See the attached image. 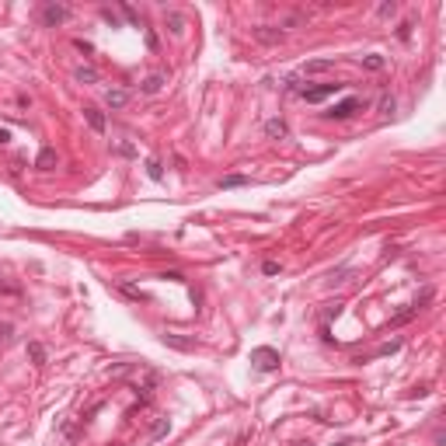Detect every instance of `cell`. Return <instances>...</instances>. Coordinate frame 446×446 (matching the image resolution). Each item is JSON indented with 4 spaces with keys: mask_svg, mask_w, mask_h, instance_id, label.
<instances>
[{
    "mask_svg": "<svg viewBox=\"0 0 446 446\" xmlns=\"http://www.w3.org/2000/svg\"><path fill=\"white\" fill-rule=\"evenodd\" d=\"M122 293H126V297H133V300H143V303H147V293H143V290H140V286H133V283H122Z\"/></svg>",
    "mask_w": 446,
    "mask_h": 446,
    "instance_id": "obj_19",
    "label": "cell"
},
{
    "mask_svg": "<svg viewBox=\"0 0 446 446\" xmlns=\"http://www.w3.org/2000/svg\"><path fill=\"white\" fill-rule=\"evenodd\" d=\"M164 342L174 345V349H192V345H195L192 338H181V335H164Z\"/></svg>",
    "mask_w": 446,
    "mask_h": 446,
    "instance_id": "obj_17",
    "label": "cell"
},
{
    "mask_svg": "<svg viewBox=\"0 0 446 446\" xmlns=\"http://www.w3.org/2000/svg\"><path fill=\"white\" fill-rule=\"evenodd\" d=\"M397 14V4H380V18H394Z\"/></svg>",
    "mask_w": 446,
    "mask_h": 446,
    "instance_id": "obj_25",
    "label": "cell"
},
{
    "mask_svg": "<svg viewBox=\"0 0 446 446\" xmlns=\"http://www.w3.org/2000/svg\"><path fill=\"white\" fill-rule=\"evenodd\" d=\"M335 67V60H310L307 67H303V77H314V74H328Z\"/></svg>",
    "mask_w": 446,
    "mask_h": 446,
    "instance_id": "obj_10",
    "label": "cell"
},
{
    "mask_svg": "<svg viewBox=\"0 0 446 446\" xmlns=\"http://www.w3.org/2000/svg\"><path fill=\"white\" fill-rule=\"evenodd\" d=\"M122 14H126V18H129V21H133L136 28H143V18H140V14H136V11H133L129 4H122Z\"/></svg>",
    "mask_w": 446,
    "mask_h": 446,
    "instance_id": "obj_21",
    "label": "cell"
},
{
    "mask_svg": "<svg viewBox=\"0 0 446 446\" xmlns=\"http://www.w3.org/2000/svg\"><path fill=\"white\" fill-rule=\"evenodd\" d=\"M397 39H401V42H408V39H411V21H404V25L397 28Z\"/></svg>",
    "mask_w": 446,
    "mask_h": 446,
    "instance_id": "obj_26",
    "label": "cell"
},
{
    "mask_svg": "<svg viewBox=\"0 0 446 446\" xmlns=\"http://www.w3.org/2000/svg\"><path fill=\"white\" fill-rule=\"evenodd\" d=\"M147 174L153 178V181H164V167H160V160H157V157H150V160H147Z\"/></svg>",
    "mask_w": 446,
    "mask_h": 446,
    "instance_id": "obj_15",
    "label": "cell"
},
{
    "mask_svg": "<svg viewBox=\"0 0 446 446\" xmlns=\"http://www.w3.org/2000/svg\"><path fill=\"white\" fill-rule=\"evenodd\" d=\"M297 446H310V443H297Z\"/></svg>",
    "mask_w": 446,
    "mask_h": 446,
    "instance_id": "obj_36",
    "label": "cell"
},
{
    "mask_svg": "<svg viewBox=\"0 0 446 446\" xmlns=\"http://www.w3.org/2000/svg\"><path fill=\"white\" fill-rule=\"evenodd\" d=\"M164 80H167V77H164V74H150L147 80L140 84V91H143V94H157V91L164 87Z\"/></svg>",
    "mask_w": 446,
    "mask_h": 446,
    "instance_id": "obj_11",
    "label": "cell"
},
{
    "mask_svg": "<svg viewBox=\"0 0 446 446\" xmlns=\"http://www.w3.org/2000/svg\"><path fill=\"white\" fill-rule=\"evenodd\" d=\"M356 112H363V101L359 98H345V101H335L328 112H321L324 119H352Z\"/></svg>",
    "mask_w": 446,
    "mask_h": 446,
    "instance_id": "obj_3",
    "label": "cell"
},
{
    "mask_svg": "<svg viewBox=\"0 0 446 446\" xmlns=\"http://www.w3.org/2000/svg\"><path fill=\"white\" fill-rule=\"evenodd\" d=\"M265 136H269V140H286V136H290V126H286L283 119H269V122H265Z\"/></svg>",
    "mask_w": 446,
    "mask_h": 446,
    "instance_id": "obj_8",
    "label": "cell"
},
{
    "mask_svg": "<svg viewBox=\"0 0 446 446\" xmlns=\"http://www.w3.org/2000/svg\"><path fill=\"white\" fill-rule=\"evenodd\" d=\"M67 18H70V7H63V4H46V7H42V21H46L49 28L63 25Z\"/></svg>",
    "mask_w": 446,
    "mask_h": 446,
    "instance_id": "obj_4",
    "label": "cell"
},
{
    "mask_svg": "<svg viewBox=\"0 0 446 446\" xmlns=\"http://www.w3.org/2000/svg\"><path fill=\"white\" fill-rule=\"evenodd\" d=\"M345 87H349V84H335V80H331V84H314V87H303V91H300V98H303L307 105H317V101H324V98L342 94Z\"/></svg>",
    "mask_w": 446,
    "mask_h": 446,
    "instance_id": "obj_1",
    "label": "cell"
},
{
    "mask_svg": "<svg viewBox=\"0 0 446 446\" xmlns=\"http://www.w3.org/2000/svg\"><path fill=\"white\" fill-rule=\"evenodd\" d=\"M101 18H105V21H108V25H112V28H119V14H112V11H108V7H105V11H101Z\"/></svg>",
    "mask_w": 446,
    "mask_h": 446,
    "instance_id": "obj_30",
    "label": "cell"
},
{
    "mask_svg": "<svg viewBox=\"0 0 446 446\" xmlns=\"http://www.w3.org/2000/svg\"><path fill=\"white\" fill-rule=\"evenodd\" d=\"M84 119H87V126L94 129V133H105V112L101 108H94V105H84Z\"/></svg>",
    "mask_w": 446,
    "mask_h": 446,
    "instance_id": "obj_6",
    "label": "cell"
},
{
    "mask_svg": "<svg viewBox=\"0 0 446 446\" xmlns=\"http://www.w3.org/2000/svg\"><path fill=\"white\" fill-rule=\"evenodd\" d=\"M349 276H352V269H349V265H342V269H335V272L328 276V283H331V286H338V283H345Z\"/></svg>",
    "mask_w": 446,
    "mask_h": 446,
    "instance_id": "obj_16",
    "label": "cell"
},
{
    "mask_svg": "<svg viewBox=\"0 0 446 446\" xmlns=\"http://www.w3.org/2000/svg\"><path fill=\"white\" fill-rule=\"evenodd\" d=\"M255 39L265 42V46H279V42H283V32L272 28V25H262V28H255Z\"/></svg>",
    "mask_w": 446,
    "mask_h": 446,
    "instance_id": "obj_7",
    "label": "cell"
},
{
    "mask_svg": "<svg viewBox=\"0 0 446 446\" xmlns=\"http://www.w3.org/2000/svg\"><path fill=\"white\" fill-rule=\"evenodd\" d=\"M164 21L171 25V32H185V18L178 11H164Z\"/></svg>",
    "mask_w": 446,
    "mask_h": 446,
    "instance_id": "obj_14",
    "label": "cell"
},
{
    "mask_svg": "<svg viewBox=\"0 0 446 446\" xmlns=\"http://www.w3.org/2000/svg\"><path fill=\"white\" fill-rule=\"evenodd\" d=\"M164 432H167V418H160V422H157V425H153V432H150V436H153V439H160V436H164Z\"/></svg>",
    "mask_w": 446,
    "mask_h": 446,
    "instance_id": "obj_29",
    "label": "cell"
},
{
    "mask_svg": "<svg viewBox=\"0 0 446 446\" xmlns=\"http://www.w3.org/2000/svg\"><path fill=\"white\" fill-rule=\"evenodd\" d=\"M397 349H401V342H387V345H380L373 356H390V352H397Z\"/></svg>",
    "mask_w": 446,
    "mask_h": 446,
    "instance_id": "obj_23",
    "label": "cell"
},
{
    "mask_svg": "<svg viewBox=\"0 0 446 446\" xmlns=\"http://www.w3.org/2000/svg\"><path fill=\"white\" fill-rule=\"evenodd\" d=\"M380 112H383V115L394 112V94H383V98H380Z\"/></svg>",
    "mask_w": 446,
    "mask_h": 446,
    "instance_id": "obj_22",
    "label": "cell"
},
{
    "mask_svg": "<svg viewBox=\"0 0 446 446\" xmlns=\"http://www.w3.org/2000/svg\"><path fill=\"white\" fill-rule=\"evenodd\" d=\"M74 77L80 80V84H98V70H94V67H77Z\"/></svg>",
    "mask_w": 446,
    "mask_h": 446,
    "instance_id": "obj_12",
    "label": "cell"
},
{
    "mask_svg": "<svg viewBox=\"0 0 446 446\" xmlns=\"http://www.w3.org/2000/svg\"><path fill=\"white\" fill-rule=\"evenodd\" d=\"M335 446H349V443H335Z\"/></svg>",
    "mask_w": 446,
    "mask_h": 446,
    "instance_id": "obj_35",
    "label": "cell"
},
{
    "mask_svg": "<svg viewBox=\"0 0 446 446\" xmlns=\"http://www.w3.org/2000/svg\"><path fill=\"white\" fill-rule=\"evenodd\" d=\"M251 366L258 373H276L279 370V352L269 345H258V349H251Z\"/></svg>",
    "mask_w": 446,
    "mask_h": 446,
    "instance_id": "obj_2",
    "label": "cell"
},
{
    "mask_svg": "<svg viewBox=\"0 0 446 446\" xmlns=\"http://www.w3.org/2000/svg\"><path fill=\"white\" fill-rule=\"evenodd\" d=\"M28 356H32V359H35V363L42 366V363H46V345H39V342H32V345H28Z\"/></svg>",
    "mask_w": 446,
    "mask_h": 446,
    "instance_id": "obj_20",
    "label": "cell"
},
{
    "mask_svg": "<svg viewBox=\"0 0 446 446\" xmlns=\"http://www.w3.org/2000/svg\"><path fill=\"white\" fill-rule=\"evenodd\" d=\"M262 272H265V276H276V272H279V262H265Z\"/></svg>",
    "mask_w": 446,
    "mask_h": 446,
    "instance_id": "obj_31",
    "label": "cell"
},
{
    "mask_svg": "<svg viewBox=\"0 0 446 446\" xmlns=\"http://www.w3.org/2000/svg\"><path fill=\"white\" fill-rule=\"evenodd\" d=\"M160 279H171V283H185V276H181L178 269H171V272H160Z\"/></svg>",
    "mask_w": 446,
    "mask_h": 446,
    "instance_id": "obj_27",
    "label": "cell"
},
{
    "mask_svg": "<svg viewBox=\"0 0 446 446\" xmlns=\"http://www.w3.org/2000/svg\"><path fill=\"white\" fill-rule=\"evenodd\" d=\"M342 314V303H328V310H324V321H331V317H338Z\"/></svg>",
    "mask_w": 446,
    "mask_h": 446,
    "instance_id": "obj_28",
    "label": "cell"
},
{
    "mask_svg": "<svg viewBox=\"0 0 446 446\" xmlns=\"http://www.w3.org/2000/svg\"><path fill=\"white\" fill-rule=\"evenodd\" d=\"M105 105H108L112 112L126 108V105H129V91H126V87H108V91H105Z\"/></svg>",
    "mask_w": 446,
    "mask_h": 446,
    "instance_id": "obj_5",
    "label": "cell"
},
{
    "mask_svg": "<svg viewBox=\"0 0 446 446\" xmlns=\"http://www.w3.org/2000/svg\"><path fill=\"white\" fill-rule=\"evenodd\" d=\"M363 67H366V70H383L387 63H383V56H376V53H370V56H363Z\"/></svg>",
    "mask_w": 446,
    "mask_h": 446,
    "instance_id": "obj_18",
    "label": "cell"
},
{
    "mask_svg": "<svg viewBox=\"0 0 446 446\" xmlns=\"http://www.w3.org/2000/svg\"><path fill=\"white\" fill-rule=\"evenodd\" d=\"M283 25H286V28H297V25H303V14H286Z\"/></svg>",
    "mask_w": 446,
    "mask_h": 446,
    "instance_id": "obj_24",
    "label": "cell"
},
{
    "mask_svg": "<svg viewBox=\"0 0 446 446\" xmlns=\"http://www.w3.org/2000/svg\"><path fill=\"white\" fill-rule=\"evenodd\" d=\"M35 167L53 171V167H56V150H53V147H42V150H39V157H35Z\"/></svg>",
    "mask_w": 446,
    "mask_h": 446,
    "instance_id": "obj_9",
    "label": "cell"
},
{
    "mask_svg": "<svg viewBox=\"0 0 446 446\" xmlns=\"http://www.w3.org/2000/svg\"><path fill=\"white\" fill-rule=\"evenodd\" d=\"M119 153H122V157H133V153H136V150L129 147V143H119Z\"/></svg>",
    "mask_w": 446,
    "mask_h": 446,
    "instance_id": "obj_33",
    "label": "cell"
},
{
    "mask_svg": "<svg viewBox=\"0 0 446 446\" xmlns=\"http://www.w3.org/2000/svg\"><path fill=\"white\" fill-rule=\"evenodd\" d=\"M74 46H77V49H80V53H87V56H91V53H94V46H91V42H84V39H77Z\"/></svg>",
    "mask_w": 446,
    "mask_h": 446,
    "instance_id": "obj_32",
    "label": "cell"
},
{
    "mask_svg": "<svg viewBox=\"0 0 446 446\" xmlns=\"http://www.w3.org/2000/svg\"><path fill=\"white\" fill-rule=\"evenodd\" d=\"M7 140H11V133H7V129H0V143H7Z\"/></svg>",
    "mask_w": 446,
    "mask_h": 446,
    "instance_id": "obj_34",
    "label": "cell"
},
{
    "mask_svg": "<svg viewBox=\"0 0 446 446\" xmlns=\"http://www.w3.org/2000/svg\"><path fill=\"white\" fill-rule=\"evenodd\" d=\"M216 185H220V188H241V185H248V174H227V178H220Z\"/></svg>",
    "mask_w": 446,
    "mask_h": 446,
    "instance_id": "obj_13",
    "label": "cell"
}]
</instances>
